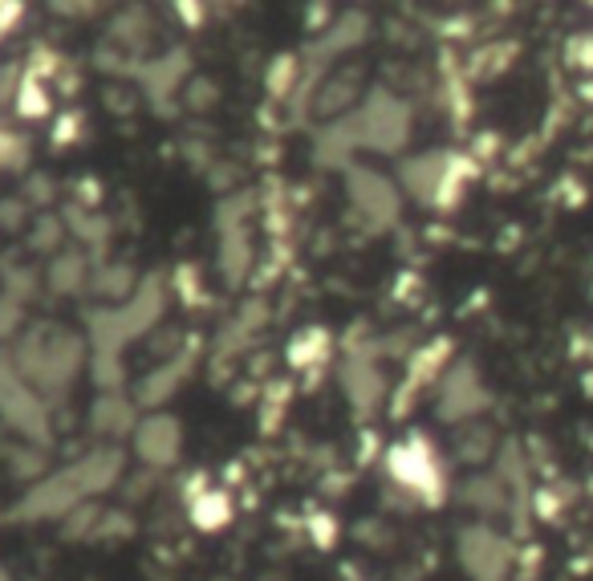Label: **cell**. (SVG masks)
<instances>
[{
  "instance_id": "obj_10",
  "label": "cell",
  "mask_w": 593,
  "mask_h": 581,
  "mask_svg": "<svg viewBox=\"0 0 593 581\" xmlns=\"http://www.w3.org/2000/svg\"><path fill=\"white\" fill-rule=\"evenodd\" d=\"M309 541L317 549H333V541H338V520L329 517V513H314L309 517Z\"/></svg>"
},
{
  "instance_id": "obj_11",
  "label": "cell",
  "mask_w": 593,
  "mask_h": 581,
  "mask_svg": "<svg viewBox=\"0 0 593 581\" xmlns=\"http://www.w3.org/2000/svg\"><path fill=\"white\" fill-rule=\"evenodd\" d=\"M77 130H82V114L77 110H65L57 118V127H53V147H70L77 139Z\"/></svg>"
},
{
  "instance_id": "obj_12",
  "label": "cell",
  "mask_w": 593,
  "mask_h": 581,
  "mask_svg": "<svg viewBox=\"0 0 593 581\" xmlns=\"http://www.w3.org/2000/svg\"><path fill=\"white\" fill-rule=\"evenodd\" d=\"M183 13V25H203V4H179Z\"/></svg>"
},
{
  "instance_id": "obj_3",
  "label": "cell",
  "mask_w": 593,
  "mask_h": 581,
  "mask_svg": "<svg viewBox=\"0 0 593 581\" xmlns=\"http://www.w3.org/2000/svg\"><path fill=\"white\" fill-rule=\"evenodd\" d=\"M188 517L200 532H220L224 525H232V493L203 488L195 500H188Z\"/></svg>"
},
{
  "instance_id": "obj_7",
  "label": "cell",
  "mask_w": 593,
  "mask_h": 581,
  "mask_svg": "<svg viewBox=\"0 0 593 581\" xmlns=\"http://www.w3.org/2000/svg\"><path fill=\"white\" fill-rule=\"evenodd\" d=\"M17 114L21 118H45V114L53 110V98L50 89H45V82L33 74H21V86H17Z\"/></svg>"
},
{
  "instance_id": "obj_1",
  "label": "cell",
  "mask_w": 593,
  "mask_h": 581,
  "mask_svg": "<svg viewBox=\"0 0 593 581\" xmlns=\"http://www.w3.org/2000/svg\"><path fill=\"white\" fill-rule=\"evenodd\" d=\"M386 472H391V480L399 488L415 493L419 500H427V505H440L443 500V472L435 452H431L427 435H411V440L394 443L386 452Z\"/></svg>"
},
{
  "instance_id": "obj_6",
  "label": "cell",
  "mask_w": 593,
  "mask_h": 581,
  "mask_svg": "<svg viewBox=\"0 0 593 581\" xmlns=\"http://www.w3.org/2000/svg\"><path fill=\"white\" fill-rule=\"evenodd\" d=\"M329 355V334L326 329H305V334H297V338L289 341V367L293 370H309L314 374L321 362H326Z\"/></svg>"
},
{
  "instance_id": "obj_4",
  "label": "cell",
  "mask_w": 593,
  "mask_h": 581,
  "mask_svg": "<svg viewBox=\"0 0 593 581\" xmlns=\"http://www.w3.org/2000/svg\"><path fill=\"white\" fill-rule=\"evenodd\" d=\"M353 200H358V208L367 215H374V220H391L394 212H399V200H394V191L386 179L379 176H367V171H358L350 183Z\"/></svg>"
},
{
  "instance_id": "obj_8",
  "label": "cell",
  "mask_w": 593,
  "mask_h": 581,
  "mask_svg": "<svg viewBox=\"0 0 593 581\" xmlns=\"http://www.w3.org/2000/svg\"><path fill=\"white\" fill-rule=\"evenodd\" d=\"M265 82H268V94H273V98H289L293 89H297V82H301V65H297V57H289V53L273 57Z\"/></svg>"
},
{
  "instance_id": "obj_5",
  "label": "cell",
  "mask_w": 593,
  "mask_h": 581,
  "mask_svg": "<svg viewBox=\"0 0 593 581\" xmlns=\"http://www.w3.org/2000/svg\"><path fill=\"white\" fill-rule=\"evenodd\" d=\"M358 77H362V74L346 70V74L329 77V82H321V89H317V98H314L317 118H338V114L350 110L353 94H358Z\"/></svg>"
},
{
  "instance_id": "obj_9",
  "label": "cell",
  "mask_w": 593,
  "mask_h": 581,
  "mask_svg": "<svg viewBox=\"0 0 593 581\" xmlns=\"http://www.w3.org/2000/svg\"><path fill=\"white\" fill-rule=\"evenodd\" d=\"M82 281H86L82 277V256H65V261L53 265V289L70 293V289H77Z\"/></svg>"
},
{
  "instance_id": "obj_2",
  "label": "cell",
  "mask_w": 593,
  "mask_h": 581,
  "mask_svg": "<svg viewBox=\"0 0 593 581\" xmlns=\"http://www.w3.org/2000/svg\"><path fill=\"white\" fill-rule=\"evenodd\" d=\"M135 447H139V455L151 468H167L179 455V423L171 415L147 419L139 427V435H135Z\"/></svg>"
}]
</instances>
